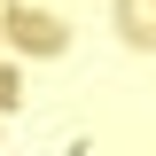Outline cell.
<instances>
[{
    "instance_id": "cell-1",
    "label": "cell",
    "mask_w": 156,
    "mask_h": 156,
    "mask_svg": "<svg viewBox=\"0 0 156 156\" xmlns=\"http://www.w3.org/2000/svg\"><path fill=\"white\" fill-rule=\"evenodd\" d=\"M0 39H8V47H16V55H62V47H70V23L62 16H47V8H23V0H8V16H0Z\"/></svg>"
},
{
    "instance_id": "cell-3",
    "label": "cell",
    "mask_w": 156,
    "mask_h": 156,
    "mask_svg": "<svg viewBox=\"0 0 156 156\" xmlns=\"http://www.w3.org/2000/svg\"><path fill=\"white\" fill-rule=\"evenodd\" d=\"M16 94H23V86H16V70L0 62V109H16Z\"/></svg>"
},
{
    "instance_id": "cell-2",
    "label": "cell",
    "mask_w": 156,
    "mask_h": 156,
    "mask_svg": "<svg viewBox=\"0 0 156 156\" xmlns=\"http://www.w3.org/2000/svg\"><path fill=\"white\" fill-rule=\"evenodd\" d=\"M117 31L133 47H156V0H117Z\"/></svg>"
},
{
    "instance_id": "cell-4",
    "label": "cell",
    "mask_w": 156,
    "mask_h": 156,
    "mask_svg": "<svg viewBox=\"0 0 156 156\" xmlns=\"http://www.w3.org/2000/svg\"><path fill=\"white\" fill-rule=\"evenodd\" d=\"M0 8H8V0H0Z\"/></svg>"
}]
</instances>
